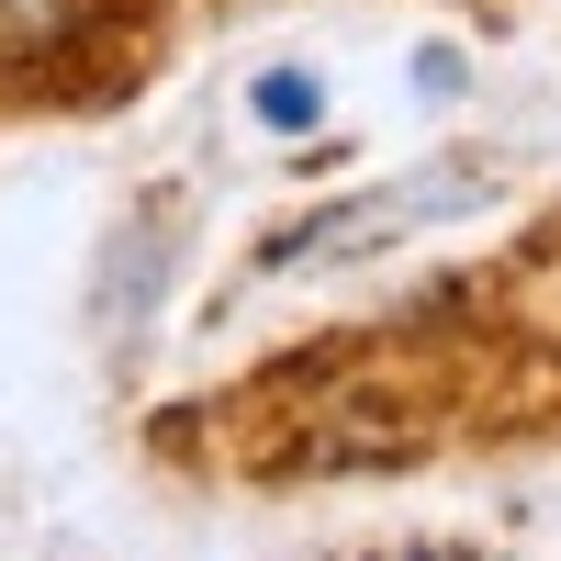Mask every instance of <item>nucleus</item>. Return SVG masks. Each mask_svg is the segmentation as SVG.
<instances>
[{
	"instance_id": "obj_1",
	"label": "nucleus",
	"mask_w": 561,
	"mask_h": 561,
	"mask_svg": "<svg viewBox=\"0 0 561 561\" xmlns=\"http://www.w3.org/2000/svg\"><path fill=\"white\" fill-rule=\"evenodd\" d=\"M460 192H472V169H427V180H404V192L348 203V225H293V237H270V259L293 270V259H348V248H382V237H404V225H427L438 203H460Z\"/></svg>"
},
{
	"instance_id": "obj_2",
	"label": "nucleus",
	"mask_w": 561,
	"mask_h": 561,
	"mask_svg": "<svg viewBox=\"0 0 561 561\" xmlns=\"http://www.w3.org/2000/svg\"><path fill=\"white\" fill-rule=\"evenodd\" d=\"M90 34V0H0V68L23 57H57V45Z\"/></svg>"
},
{
	"instance_id": "obj_3",
	"label": "nucleus",
	"mask_w": 561,
	"mask_h": 561,
	"mask_svg": "<svg viewBox=\"0 0 561 561\" xmlns=\"http://www.w3.org/2000/svg\"><path fill=\"white\" fill-rule=\"evenodd\" d=\"M248 113H259V124H270V135H304V124H314V113H325V90H314V79H304V68H270V79H259V90H248Z\"/></svg>"
}]
</instances>
